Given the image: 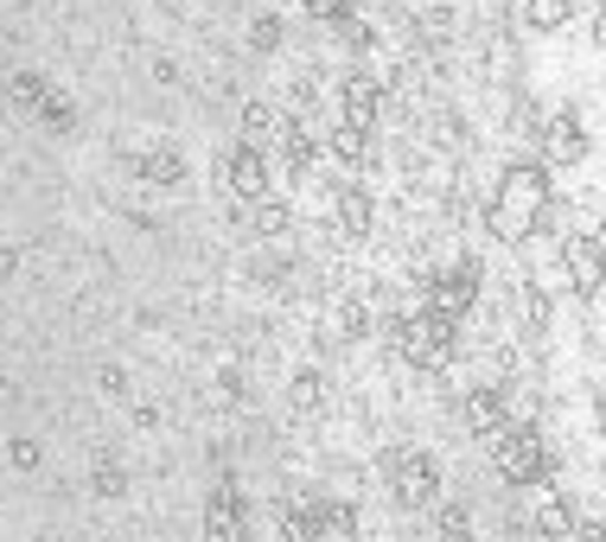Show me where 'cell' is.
<instances>
[{"mask_svg": "<svg viewBox=\"0 0 606 542\" xmlns=\"http://www.w3.org/2000/svg\"><path fill=\"white\" fill-rule=\"evenodd\" d=\"M549 205H556V198H549V166H543V160L504 166L498 198H492V237H504V243H531Z\"/></svg>", "mask_w": 606, "mask_h": 542, "instance_id": "cell-1", "label": "cell"}, {"mask_svg": "<svg viewBox=\"0 0 606 542\" xmlns=\"http://www.w3.org/2000/svg\"><path fill=\"white\" fill-rule=\"evenodd\" d=\"M492 466L504 472V485H543L549 478V440L536 428H524V422H504V428L492 434Z\"/></svg>", "mask_w": 606, "mask_h": 542, "instance_id": "cell-2", "label": "cell"}, {"mask_svg": "<svg viewBox=\"0 0 606 542\" xmlns=\"http://www.w3.org/2000/svg\"><path fill=\"white\" fill-rule=\"evenodd\" d=\"M389 338H396V351L421 370H441V364L454 358V320H441V313H416V320H396L389 325Z\"/></svg>", "mask_w": 606, "mask_h": 542, "instance_id": "cell-3", "label": "cell"}, {"mask_svg": "<svg viewBox=\"0 0 606 542\" xmlns=\"http://www.w3.org/2000/svg\"><path fill=\"white\" fill-rule=\"evenodd\" d=\"M389 492L403 510H421L441 498V466L434 453H389Z\"/></svg>", "mask_w": 606, "mask_h": 542, "instance_id": "cell-4", "label": "cell"}, {"mask_svg": "<svg viewBox=\"0 0 606 542\" xmlns=\"http://www.w3.org/2000/svg\"><path fill=\"white\" fill-rule=\"evenodd\" d=\"M473 300H479V262H447L434 281H428V313H441V320H454L459 325V313H473Z\"/></svg>", "mask_w": 606, "mask_h": 542, "instance_id": "cell-5", "label": "cell"}, {"mask_svg": "<svg viewBox=\"0 0 606 542\" xmlns=\"http://www.w3.org/2000/svg\"><path fill=\"white\" fill-rule=\"evenodd\" d=\"M562 268H569V288L581 293V300H594V293L606 288V250H601V237L574 230L569 243H562Z\"/></svg>", "mask_w": 606, "mask_h": 542, "instance_id": "cell-6", "label": "cell"}, {"mask_svg": "<svg viewBox=\"0 0 606 542\" xmlns=\"http://www.w3.org/2000/svg\"><path fill=\"white\" fill-rule=\"evenodd\" d=\"M205 537L211 542H249V505H243L236 485H218V492L205 498Z\"/></svg>", "mask_w": 606, "mask_h": 542, "instance_id": "cell-7", "label": "cell"}, {"mask_svg": "<svg viewBox=\"0 0 606 542\" xmlns=\"http://www.w3.org/2000/svg\"><path fill=\"white\" fill-rule=\"evenodd\" d=\"M536 135H543V166H581L587 160V135H581V122L569 108H556Z\"/></svg>", "mask_w": 606, "mask_h": 542, "instance_id": "cell-8", "label": "cell"}, {"mask_svg": "<svg viewBox=\"0 0 606 542\" xmlns=\"http://www.w3.org/2000/svg\"><path fill=\"white\" fill-rule=\"evenodd\" d=\"M224 185L236 192V198H268V160H263V147H249V141H236L224 153Z\"/></svg>", "mask_w": 606, "mask_h": 542, "instance_id": "cell-9", "label": "cell"}, {"mask_svg": "<svg viewBox=\"0 0 606 542\" xmlns=\"http://www.w3.org/2000/svg\"><path fill=\"white\" fill-rule=\"evenodd\" d=\"M339 108H345V122H351V128H377V115H383L377 77L351 71V77H345V90H339Z\"/></svg>", "mask_w": 606, "mask_h": 542, "instance_id": "cell-10", "label": "cell"}, {"mask_svg": "<svg viewBox=\"0 0 606 542\" xmlns=\"http://www.w3.org/2000/svg\"><path fill=\"white\" fill-rule=\"evenodd\" d=\"M459 422H466V434H486V440H492V434L511 422V408H504V390H473V396L459 402Z\"/></svg>", "mask_w": 606, "mask_h": 542, "instance_id": "cell-11", "label": "cell"}, {"mask_svg": "<svg viewBox=\"0 0 606 542\" xmlns=\"http://www.w3.org/2000/svg\"><path fill=\"white\" fill-rule=\"evenodd\" d=\"M371 217H377V205H371V192L364 185H345L339 198H333V223H339V237H371Z\"/></svg>", "mask_w": 606, "mask_h": 542, "instance_id": "cell-12", "label": "cell"}, {"mask_svg": "<svg viewBox=\"0 0 606 542\" xmlns=\"http://www.w3.org/2000/svg\"><path fill=\"white\" fill-rule=\"evenodd\" d=\"M313 537L319 542H358V510L339 498H313Z\"/></svg>", "mask_w": 606, "mask_h": 542, "instance_id": "cell-13", "label": "cell"}, {"mask_svg": "<svg viewBox=\"0 0 606 542\" xmlns=\"http://www.w3.org/2000/svg\"><path fill=\"white\" fill-rule=\"evenodd\" d=\"M281 135H288V122H281L268 103H249V108H243V141H249V147L281 141Z\"/></svg>", "mask_w": 606, "mask_h": 542, "instance_id": "cell-14", "label": "cell"}, {"mask_svg": "<svg viewBox=\"0 0 606 542\" xmlns=\"http://www.w3.org/2000/svg\"><path fill=\"white\" fill-rule=\"evenodd\" d=\"M7 96H13V103H20V108H33V115H38V108L51 103L58 90H51V83H45V77H38V71H13V83H7Z\"/></svg>", "mask_w": 606, "mask_h": 542, "instance_id": "cell-15", "label": "cell"}, {"mask_svg": "<svg viewBox=\"0 0 606 542\" xmlns=\"http://www.w3.org/2000/svg\"><path fill=\"white\" fill-rule=\"evenodd\" d=\"M333 153H339L345 166H364V160H371V128H351V122H339V128H333Z\"/></svg>", "mask_w": 606, "mask_h": 542, "instance_id": "cell-16", "label": "cell"}, {"mask_svg": "<svg viewBox=\"0 0 606 542\" xmlns=\"http://www.w3.org/2000/svg\"><path fill=\"white\" fill-rule=\"evenodd\" d=\"M313 153H319V147H313V135H306L301 122H288V135H281V160H288V173H294V180L313 166Z\"/></svg>", "mask_w": 606, "mask_h": 542, "instance_id": "cell-17", "label": "cell"}, {"mask_svg": "<svg viewBox=\"0 0 606 542\" xmlns=\"http://www.w3.org/2000/svg\"><path fill=\"white\" fill-rule=\"evenodd\" d=\"M574 13V0H524V20H531L536 33H562Z\"/></svg>", "mask_w": 606, "mask_h": 542, "instance_id": "cell-18", "label": "cell"}, {"mask_svg": "<svg viewBox=\"0 0 606 542\" xmlns=\"http://www.w3.org/2000/svg\"><path fill=\"white\" fill-rule=\"evenodd\" d=\"M536 530L543 537H574V505L569 498H543L536 505Z\"/></svg>", "mask_w": 606, "mask_h": 542, "instance_id": "cell-19", "label": "cell"}, {"mask_svg": "<svg viewBox=\"0 0 606 542\" xmlns=\"http://www.w3.org/2000/svg\"><path fill=\"white\" fill-rule=\"evenodd\" d=\"M141 173H148L153 185H179V180H186V160H179L173 147H153L148 160H141Z\"/></svg>", "mask_w": 606, "mask_h": 542, "instance_id": "cell-20", "label": "cell"}, {"mask_svg": "<svg viewBox=\"0 0 606 542\" xmlns=\"http://www.w3.org/2000/svg\"><path fill=\"white\" fill-rule=\"evenodd\" d=\"M249 223H256V237H281V230H288V205H281V198H256V205H249Z\"/></svg>", "mask_w": 606, "mask_h": 542, "instance_id": "cell-21", "label": "cell"}, {"mask_svg": "<svg viewBox=\"0 0 606 542\" xmlns=\"http://www.w3.org/2000/svg\"><path fill=\"white\" fill-rule=\"evenodd\" d=\"M288 396H294V408H301V415H313V408H326V377H319V370H301Z\"/></svg>", "mask_w": 606, "mask_h": 542, "instance_id": "cell-22", "label": "cell"}, {"mask_svg": "<svg viewBox=\"0 0 606 542\" xmlns=\"http://www.w3.org/2000/svg\"><path fill=\"white\" fill-rule=\"evenodd\" d=\"M517 300H524V332H531V338H543V332H549V293H543V288H524Z\"/></svg>", "mask_w": 606, "mask_h": 542, "instance_id": "cell-23", "label": "cell"}, {"mask_svg": "<svg viewBox=\"0 0 606 542\" xmlns=\"http://www.w3.org/2000/svg\"><path fill=\"white\" fill-rule=\"evenodd\" d=\"M281 530H288V542H319V537H313V498L281 510Z\"/></svg>", "mask_w": 606, "mask_h": 542, "instance_id": "cell-24", "label": "cell"}, {"mask_svg": "<svg viewBox=\"0 0 606 542\" xmlns=\"http://www.w3.org/2000/svg\"><path fill=\"white\" fill-rule=\"evenodd\" d=\"M441 542H473V517L466 510H441Z\"/></svg>", "mask_w": 606, "mask_h": 542, "instance_id": "cell-25", "label": "cell"}, {"mask_svg": "<svg viewBox=\"0 0 606 542\" xmlns=\"http://www.w3.org/2000/svg\"><path fill=\"white\" fill-rule=\"evenodd\" d=\"M434 141H441V147H466V122H459V115H434Z\"/></svg>", "mask_w": 606, "mask_h": 542, "instance_id": "cell-26", "label": "cell"}, {"mask_svg": "<svg viewBox=\"0 0 606 542\" xmlns=\"http://www.w3.org/2000/svg\"><path fill=\"white\" fill-rule=\"evenodd\" d=\"M364 325H371V313H364L358 300H345V307H339V332H351V338H364Z\"/></svg>", "mask_w": 606, "mask_h": 542, "instance_id": "cell-27", "label": "cell"}, {"mask_svg": "<svg viewBox=\"0 0 606 542\" xmlns=\"http://www.w3.org/2000/svg\"><path fill=\"white\" fill-rule=\"evenodd\" d=\"M256 51H275V45H281V20H256Z\"/></svg>", "mask_w": 606, "mask_h": 542, "instance_id": "cell-28", "label": "cell"}, {"mask_svg": "<svg viewBox=\"0 0 606 542\" xmlns=\"http://www.w3.org/2000/svg\"><path fill=\"white\" fill-rule=\"evenodd\" d=\"M306 13H319V20H345L351 13V0H301Z\"/></svg>", "mask_w": 606, "mask_h": 542, "instance_id": "cell-29", "label": "cell"}, {"mask_svg": "<svg viewBox=\"0 0 606 542\" xmlns=\"http://www.w3.org/2000/svg\"><path fill=\"white\" fill-rule=\"evenodd\" d=\"M13 466H20V472L38 466V440H13Z\"/></svg>", "mask_w": 606, "mask_h": 542, "instance_id": "cell-30", "label": "cell"}, {"mask_svg": "<svg viewBox=\"0 0 606 542\" xmlns=\"http://www.w3.org/2000/svg\"><path fill=\"white\" fill-rule=\"evenodd\" d=\"M574 537H581V542H606V517H587V523H574Z\"/></svg>", "mask_w": 606, "mask_h": 542, "instance_id": "cell-31", "label": "cell"}, {"mask_svg": "<svg viewBox=\"0 0 606 542\" xmlns=\"http://www.w3.org/2000/svg\"><path fill=\"white\" fill-rule=\"evenodd\" d=\"M594 45H606V13H594Z\"/></svg>", "mask_w": 606, "mask_h": 542, "instance_id": "cell-32", "label": "cell"}]
</instances>
